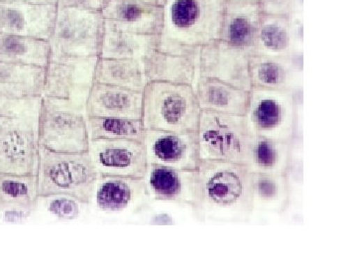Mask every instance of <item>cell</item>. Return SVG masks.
<instances>
[{
    "label": "cell",
    "mask_w": 357,
    "mask_h": 268,
    "mask_svg": "<svg viewBox=\"0 0 357 268\" xmlns=\"http://www.w3.org/2000/svg\"><path fill=\"white\" fill-rule=\"evenodd\" d=\"M201 222L246 223L252 215L250 173L243 164L201 160Z\"/></svg>",
    "instance_id": "obj_1"
},
{
    "label": "cell",
    "mask_w": 357,
    "mask_h": 268,
    "mask_svg": "<svg viewBox=\"0 0 357 268\" xmlns=\"http://www.w3.org/2000/svg\"><path fill=\"white\" fill-rule=\"evenodd\" d=\"M227 0H167L159 50L199 55L204 45L220 38Z\"/></svg>",
    "instance_id": "obj_2"
},
{
    "label": "cell",
    "mask_w": 357,
    "mask_h": 268,
    "mask_svg": "<svg viewBox=\"0 0 357 268\" xmlns=\"http://www.w3.org/2000/svg\"><path fill=\"white\" fill-rule=\"evenodd\" d=\"M42 100L0 98V172L36 175Z\"/></svg>",
    "instance_id": "obj_3"
},
{
    "label": "cell",
    "mask_w": 357,
    "mask_h": 268,
    "mask_svg": "<svg viewBox=\"0 0 357 268\" xmlns=\"http://www.w3.org/2000/svg\"><path fill=\"white\" fill-rule=\"evenodd\" d=\"M37 184L40 199L66 196L93 202L98 174L88 152H56L39 147Z\"/></svg>",
    "instance_id": "obj_4"
},
{
    "label": "cell",
    "mask_w": 357,
    "mask_h": 268,
    "mask_svg": "<svg viewBox=\"0 0 357 268\" xmlns=\"http://www.w3.org/2000/svg\"><path fill=\"white\" fill-rule=\"evenodd\" d=\"M142 91L144 129L197 133L202 110L194 87L148 82Z\"/></svg>",
    "instance_id": "obj_5"
},
{
    "label": "cell",
    "mask_w": 357,
    "mask_h": 268,
    "mask_svg": "<svg viewBox=\"0 0 357 268\" xmlns=\"http://www.w3.org/2000/svg\"><path fill=\"white\" fill-rule=\"evenodd\" d=\"M303 89L251 88L244 119L249 133L293 142L297 135Z\"/></svg>",
    "instance_id": "obj_6"
},
{
    "label": "cell",
    "mask_w": 357,
    "mask_h": 268,
    "mask_svg": "<svg viewBox=\"0 0 357 268\" xmlns=\"http://www.w3.org/2000/svg\"><path fill=\"white\" fill-rule=\"evenodd\" d=\"M40 147L56 152H88L86 112L70 103L43 96L40 112Z\"/></svg>",
    "instance_id": "obj_7"
},
{
    "label": "cell",
    "mask_w": 357,
    "mask_h": 268,
    "mask_svg": "<svg viewBox=\"0 0 357 268\" xmlns=\"http://www.w3.org/2000/svg\"><path fill=\"white\" fill-rule=\"evenodd\" d=\"M105 18L102 13L58 6L50 42L52 53L100 57Z\"/></svg>",
    "instance_id": "obj_8"
},
{
    "label": "cell",
    "mask_w": 357,
    "mask_h": 268,
    "mask_svg": "<svg viewBox=\"0 0 357 268\" xmlns=\"http://www.w3.org/2000/svg\"><path fill=\"white\" fill-rule=\"evenodd\" d=\"M197 135L201 160L243 164L251 134L244 115L202 110Z\"/></svg>",
    "instance_id": "obj_9"
},
{
    "label": "cell",
    "mask_w": 357,
    "mask_h": 268,
    "mask_svg": "<svg viewBox=\"0 0 357 268\" xmlns=\"http://www.w3.org/2000/svg\"><path fill=\"white\" fill-rule=\"evenodd\" d=\"M98 57L52 53L46 67L44 95L86 112L89 91L95 84Z\"/></svg>",
    "instance_id": "obj_10"
},
{
    "label": "cell",
    "mask_w": 357,
    "mask_h": 268,
    "mask_svg": "<svg viewBox=\"0 0 357 268\" xmlns=\"http://www.w3.org/2000/svg\"><path fill=\"white\" fill-rule=\"evenodd\" d=\"M89 154L98 177L144 178L148 162L142 141L89 140Z\"/></svg>",
    "instance_id": "obj_11"
},
{
    "label": "cell",
    "mask_w": 357,
    "mask_h": 268,
    "mask_svg": "<svg viewBox=\"0 0 357 268\" xmlns=\"http://www.w3.org/2000/svg\"><path fill=\"white\" fill-rule=\"evenodd\" d=\"M150 201L166 202L198 210L201 202V179L198 169H173L148 165L144 178Z\"/></svg>",
    "instance_id": "obj_12"
},
{
    "label": "cell",
    "mask_w": 357,
    "mask_h": 268,
    "mask_svg": "<svg viewBox=\"0 0 357 268\" xmlns=\"http://www.w3.org/2000/svg\"><path fill=\"white\" fill-rule=\"evenodd\" d=\"M148 165L197 170L201 163L198 135L194 131H148L143 137Z\"/></svg>",
    "instance_id": "obj_13"
},
{
    "label": "cell",
    "mask_w": 357,
    "mask_h": 268,
    "mask_svg": "<svg viewBox=\"0 0 357 268\" xmlns=\"http://www.w3.org/2000/svg\"><path fill=\"white\" fill-rule=\"evenodd\" d=\"M249 56L245 52L215 40L199 50L198 77H210L250 91Z\"/></svg>",
    "instance_id": "obj_14"
},
{
    "label": "cell",
    "mask_w": 357,
    "mask_h": 268,
    "mask_svg": "<svg viewBox=\"0 0 357 268\" xmlns=\"http://www.w3.org/2000/svg\"><path fill=\"white\" fill-rule=\"evenodd\" d=\"M57 10V4L0 2V33L49 40Z\"/></svg>",
    "instance_id": "obj_15"
},
{
    "label": "cell",
    "mask_w": 357,
    "mask_h": 268,
    "mask_svg": "<svg viewBox=\"0 0 357 268\" xmlns=\"http://www.w3.org/2000/svg\"><path fill=\"white\" fill-rule=\"evenodd\" d=\"M251 86L272 89H303V51L288 56H249Z\"/></svg>",
    "instance_id": "obj_16"
},
{
    "label": "cell",
    "mask_w": 357,
    "mask_h": 268,
    "mask_svg": "<svg viewBox=\"0 0 357 268\" xmlns=\"http://www.w3.org/2000/svg\"><path fill=\"white\" fill-rule=\"evenodd\" d=\"M262 14L259 2L227 0L218 40L255 55Z\"/></svg>",
    "instance_id": "obj_17"
},
{
    "label": "cell",
    "mask_w": 357,
    "mask_h": 268,
    "mask_svg": "<svg viewBox=\"0 0 357 268\" xmlns=\"http://www.w3.org/2000/svg\"><path fill=\"white\" fill-rule=\"evenodd\" d=\"M93 202L107 213H138L150 203L143 178L98 177Z\"/></svg>",
    "instance_id": "obj_18"
},
{
    "label": "cell",
    "mask_w": 357,
    "mask_h": 268,
    "mask_svg": "<svg viewBox=\"0 0 357 268\" xmlns=\"http://www.w3.org/2000/svg\"><path fill=\"white\" fill-rule=\"evenodd\" d=\"M102 15L117 29L136 34L160 35L163 27V6L139 0H110Z\"/></svg>",
    "instance_id": "obj_19"
},
{
    "label": "cell",
    "mask_w": 357,
    "mask_h": 268,
    "mask_svg": "<svg viewBox=\"0 0 357 268\" xmlns=\"http://www.w3.org/2000/svg\"><path fill=\"white\" fill-rule=\"evenodd\" d=\"M143 91L95 83L86 102V117H142Z\"/></svg>",
    "instance_id": "obj_20"
},
{
    "label": "cell",
    "mask_w": 357,
    "mask_h": 268,
    "mask_svg": "<svg viewBox=\"0 0 357 268\" xmlns=\"http://www.w3.org/2000/svg\"><path fill=\"white\" fill-rule=\"evenodd\" d=\"M146 82L195 86L198 79L199 56L170 53L155 48L142 59Z\"/></svg>",
    "instance_id": "obj_21"
},
{
    "label": "cell",
    "mask_w": 357,
    "mask_h": 268,
    "mask_svg": "<svg viewBox=\"0 0 357 268\" xmlns=\"http://www.w3.org/2000/svg\"><path fill=\"white\" fill-rule=\"evenodd\" d=\"M293 142L252 135L244 152L243 165L249 173L287 174L292 161Z\"/></svg>",
    "instance_id": "obj_22"
},
{
    "label": "cell",
    "mask_w": 357,
    "mask_h": 268,
    "mask_svg": "<svg viewBox=\"0 0 357 268\" xmlns=\"http://www.w3.org/2000/svg\"><path fill=\"white\" fill-rule=\"evenodd\" d=\"M194 89L201 110L218 114H245L250 91L204 77H198Z\"/></svg>",
    "instance_id": "obj_23"
},
{
    "label": "cell",
    "mask_w": 357,
    "mask_h": 268,
    "mask_svg": "<svg viewBox=\"0 0 357 268\" xmlns=\"http://www.w3.org/2000/svg\"><path fill=\"white\" fill-rule=\"evenodd\" d=\"M252 213L282 215L291 200L290 180L287 174L250 173Z\"/></svg>",
    "instance_id": "obj_24"
},
{
    "label": "cell",
    "mask_w": 357,
    "mask_h": 268,
    "mask_svg": "<svg viewBox=\"0 0 357 268\" xmlns=\"http://www.w3.org/2000/svg\"><path fill=\"white\" fill-rule=\"evenodd\" d=\"M39 200L35 174L0 172V215L30 214L36 210Z\"/></svg>",
    "instance_id": "obj_25"
},
{
    "label": "cell",
    "mask_w": 357,
    "mask_h": 268,
    "mask_svg": "<svg viewBox=\"0 0 357 268\" xmlns=\"http://www.w3.org/2000/svg\"><path fill=\"white\" fill-rule=\"evenodd\" d=\"M46 68L0 62V98L44 95Z\"/></svg>",
    "instance_id": "obj_26"
},
{
    "label": "cell",
    "mask_w": 357,
    "mask_h": 268,
    "mask_svg": "<svg viewBox=\"0 0 357 268\" xmlns=\"http://www.w3.org/2000/svg\"><path fill=\"white\" fill-rule=\"evenodd\" d=\"M159 36L123 31L105 20V34L100 57L142 61L150 51L156 48Z\"/></svg>",
    "instance_id": "obj_27"
},
{
    "label": "cell",
    "mask_w": 357,
    "mask_h": 268,
    "mask_svg": "<svg viewBox=\"0 0 357 268\" xmlns=\"http://www.w3.org/2000/svg\"><path fill=\"white\" fill-rule=\"evenodd\" d=\"M51 55L49 40L0 33V62L46 68Z\"/></svg>",
    "instance_id": "obj_28"
},
{
    "label": "cell",
    "mask_w": 357,
    "mask_h": 268,
    "mask_svg": "<svg viewBox=\"0 0 357 268\" xmlns=\"http://www.w3.org/2000/svg\"><path fill=\"white\" fill-rule=\"evenodd\" d=\"M95 83L143 91L147 82L139 60L98 57Z\"/></svg>",
    "instance_id": "obj_29"
},
{
    "label": "cell",
    "mask_w": 357,
    "mask_h": 268,
    "mask_svg": "<svg viewBox=\"0 0 357 268\" xmlns=\"http://www.w3.org/2000/svg\"><path fill=\"white\" fill-rule=\"evenodd\" d=\"M296 50L291 37L289 16L262 14L255 54L288 56Z\"/></svg>",
    "instance_id": "obj_30"
},
{
    "label": "cell",
    "mask_w": 357,
    "mask_h": 268,
    "mask_svg": "<svg viewBox=\"0 0 357 268\" xmlns=\"http://www.w3.org/2000/svg\"><path fill=\"white\" fill-rule=\"evenodd\" d=\"M89 140H130L142 141L145 129L140 119L86 117Z\"/></svg>",
    "instance_id": "obj_31"
},
{
    "label": "cell",
    "mask_w": 357,
    "mask_h": 268,
    "mask_svg": "<svg viewBox=\"0 0 357 268\" xmlns=\"http://www.w3.org/2000/svg\"><path fill=\"white\" fill-rule=\"evenodd\" d=\"M262 13L271 15L289 16L303 13V0H259Z\"/></svg>",
    "instance_id": "obj_32"
},
{
    "label": "cell",
    "mask_w": 357,
    "mask_h": 268,
    "mask_svg": "<svg viewBox=\"0 0 357 268\" xmlns=\"http://www.w3.org/2000/svg\"><path fill=\"white\" fill-rule=\"evenodd\" d=\"M49 204V211L58 218L73 220L79 217V202L66 196H53Z\"/></svg>",
    "instance_id": "obj_33"
},
{
    "label": "cell",
    "mask_w": 357,
    "mask_h": 268,
    "mask_svg": "<svg viewBox=\"0 0 357 268\" xmlns=\"http://www.w3.org/2000/svg\"><path fill=\"white\" fill-rule=\"evenodd\" d=\"M109 1L110 0H58L57 6L93 13H102Z\"/></svg>",
    "instance_id": "obj_34"
},
{
    "label": "cell",
    "mask_w": 357,
    "mask_h": 268,
    "mask_svg": "<svg viewBox=\"0 0 357 268\" xmlns=\"http://www.w3.org/2000/svg\"><path fill=\"white\" fill-rule=\"evenodd\" d=\"M291 37L296 50L303 51L304 44V18L303 13H294L289 15Z\"/></svg>",
    "instance_id": "obj_35"
},
{
    "label": "cell",
    "mask_w": 357,
    "mask_h": 268,
    "mask_svg": "<svg viewBox=\"0 0 357 268\" xmlns=\"http://www.w3.org/2000/svg\"><path fill=\"white\" fill-rule=\"evenodd\" d=\"M0 2H26L35 4H57L58 0H0Z\"/></svg>",
    "instance_id": "obj_36"
},
{
    "label": "cell",
    "mask_w": 357,
    "mask_h": 268,
    "mask_svg": "<svg viewBox=\"0 0 357 268\" xmlns=\"http://www.w3.org/2000/svg\"><path fill=\"white\" fill-rule=\"evenodd\" d=\"M139 1L146 2V3L155 4V6H164L167 0H139Z\"/></svg>",
    "instance_id": "obj_37"
},
{
    "label": "cell",
    "mask_w": 357,
    "mask_h": 268,
    "mask_svg": "<svg viewBox=\"0 0 357 268\" xmlns=\"http://www.w3.org/2000/svg\"><path fill=\"white\" fill-rule=\"evenodd\" d=\"M230 1H251V2H259V0H230Z\"/></svg>",
    "instance_id": "obj_38"
}]
</instances>
